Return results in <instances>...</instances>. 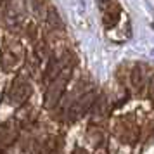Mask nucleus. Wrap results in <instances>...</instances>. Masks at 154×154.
I'll list each match as a JSON object with an SVG mask.
<instances>
[{"label": "nucleus", "instance_id": "obj_13", "mask_svg": "<svg viewBox=\"0 0 154 154\" xmlns=\"http://www.w3.org/2000/svg\"><path fill=\"white\" fill-rule=\"evenodd\" d=\"M0 154H5V152H0Z\"/></svg>", "mask_w": 154, "mask_h": 154}, {"label": "nucleus", "instance_id": "obj_12", "mask_svg": "<svg viewBox=\"0 0 154 154\" xmlns=\"http://www.w3.org/2000/svg\"><path fill=\"white\" fill-rule=\"evenodd\" d=\"M151 99H152V102H154V82L151 85Z\"/></svg>", "mask_w": 154, "mask_h": 154}, {"label": "nucleus", "instance_id": "obj_7", "mask_svg": "<svg viewBox=\"0 0 154 154\" xmlns=\"http://www.w3.org/2000/svg\"><path fill=\"white\" fill-rule=\"evenodd\" d=\"M47 24H49V29H52V31H61L63 29V21H61L59 14L56 12V9H50L49 11V14H47Z\"/></svg>", "mask_w": 154, "mask_h": 154}, {"label": "nucleus", "instance_id": "obj_2", "mask_svg": "<svg viewBox=\"0 0 154 154\" xmlns=\"http://www.w3.org/2000/svg\"><path fill=\"white\" fill-rule=\"evenodd\" d=\"M24 59V49L19 42L11 40L4 45L2 49V57H0V64L4 71H14Z\"/></svg>", "mask_w": 154, "mask_h": 154}, {"label": "nucleus", "instance_id": "obj_4", "mask_svg": "<svg viewBox=\"0 0 154 154\" xmlns=\"http://www.w3.org/2000/svg\"><path fill=\"white\" fill-rule=\"evenodd\" d=\"M100 5L104 9L102 14V23L107 29H111L112 26H116L119 21V4L116 0H100Z\"/></svg>", "mask_w": 154, "mask_h": 154}, {"label": "nucleus", "instance_id": "obj_5", "mask_svg": "<svg viewBox=\"0 0 154 154\" xmlns=\"http://www.w3.org/2000/svg\"><path fill=\"white\" fill-rule=\"evenodd\" d=\"M17 132H19V128H17V125L14 121L0 123V147L11 146L17 139Z\"/></svg>", "mask_w": 154, "mask_h": 154}, {"label": "nucleus", "instance_id": "obj_9", "mask_svg": "<svg viewBox=\"0 0 154 154\" xmlns=\"http://www.w3.org/2000/svg\"><path fill=\"white\" fill-rule=\"evenodd\" d=\"M36 31H38L36 24L35 23H29L28 24V36L31 38V40H36Z\"/></svg>", "mask_w": 154, "mask_h": 154}, {"label": "nucleus", "instance_id": "obj_8", "mask_svg": "<svg viewBox=\"0 0 154 154\" xmlns=\"http://www.w3.org/2000/svg\"><path fill=\"white\" fill-rule=\"evenodd\" d=\"M31 4H33V11H35V14L36 16H43V11L47 9L45 0H31Z\"/></svg>", "mask_w": 154, "mask_h": 154}, {"label": "nucleus", "instance_id": "obj_3", "mask_svg": "<svg viewBox=\"0 0 154 154\" xmlns=\"http://www.w3.org/2000/svg\"><path fill=\"white\" fill-rule=\"evenodd\" d=\"M31 90H33L31 83L24 76L16 78L14 82H12V85H11V88H9V95H7L9 102L12 106H16V107H19V106H23L29 99Z\"/></svg>", "mask_w": 154, "mask_h": 154}, {"label": "nucleus", "instance_id": "obj_10", "mask_svg": "<svg viewBox=\"0 0 154 154\" xmlns=\"http://www.w3.org/2000/svg\"><path fill=\"white\" fill-rule=\"evenodd\" d=\"M12 2H14V0H0V14H4Z\"/></svg>", "mask_w": 154, "mask_h": 154}, {"label": "nucleus", "instance_id": "obj_6", "mask_svg": "<svg viewBox=\"0 0 154 154\" xmlns=\"http://www.w3.org/2000/svg\"><path fill=\"white\" fill-rule=\"evenodd\" d=\"M142 87H144V69H142L140 64H137L132 69V88L137 94H140L142 92Z\"/></svg>", "mask_w": 154, "mask_h": 154}, {"label": "nucleus", "instance_id": "obj_11", "mask_svg": "<svg viewBox=\"0 0 154 154\" xmlns=\"http://www.w3.org/2000/svg\"><path fill=\"white\" fill-rule=\"evenodd\" d=\"M73 154H87V152H85V149H82V147H76V149L73 151Z\"/></svg>", "mask_w": 154, "mask_h": 154}, {"label": "nucleus", "instance_id": "obj_1", "mask_svg": "<svg viewBox=\"0 0 154 154\" xmlns=\"http://www.w3.org/2000/svg\"><path fill=\"white\" fill-rule=\"evenodd\" d=\"M71 69H73V57H71V54H66L59 75H57V76L49 83V87H47V92H45V106H47V107H54V106L61 100L64 88H66V85L69 82Z\"/></svg>", "mask_w": 154, "mask_h": 154}]
</instances>
